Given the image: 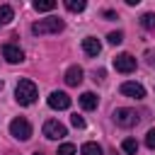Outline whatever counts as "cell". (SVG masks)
Listing matches in <instances>:
<instances>
[{"mask_svg":"<svg viewBox=\"0 0 155 155\" xmlns=\"http://www.w3.org/2000/svg\"><path fill=\"white\" fill-rule=\"evenodd\" d=\"M36 85L31 82V80H19L17 82V87H15V99H17V104H22V107H29L34 99H36Z\"/></svg>","mask_w":155,"mask_h":155,"instance_id":"obj_1","label":"cell"},{"mask_svg":"<svg viewBox=\"0 0 155 155\" xmlns=\"http://www.w3.org/2000/svg\"><path fill=\"white\" fill-rule=\"evenodd\" d=\"M63 29V19L61 17H48V19H39L31 24V34L34 36H44V34H58Z\"/></svg>","mask_w":155,"mask_h":155,"instance_id":"obj_2","label":"cell"},{"mask_svg":"<svg viewBox=\"0 0 155 155\" xmlns=\"http://www.w3.org/2000/svg\"><path fill=\"white\" fill-rule=\"evenodd\" d=\"M10 133H12L17 140H29V138H31V124H29L27 119L17 116V119H12V124H10Z\"/></svg>","mask_w":155,"mask_h":155,"instance_id":"obj_3","label":"cell"},{"mask_svg":"<svg viewBox=\"0 0 155 155\" xmlns=\"http://www.w3.org/2000/svg\"><path fill=\"white\" fill-rule=\"evenodd\" d=\"M114 121H116V126H121V128H131V126L138 124V114H136V109L121 107V109L114 111Z\"/></svg>","mask_w":155,"mask_h":155,"instance_id":"obj_4","label":"cell"},{"mask_svg":"<svg viewBox=\"0 0 155 155\" xmlns=\"http://www.w3.org/2000/svg\"><path fill=\"white\" fill-rule=\"evenodd\" d=\"M44 136L51 138V140H58V138L65 136V126H63L61 121H56V119H48V121L44 124Z\"/></svg>","mask_w":155,"mask_h":155,"instance_id":"obj_5","label":"cell"},{"mask_svg":"<svg viewBox=\"0 0 155 155\" xmlns=\"http://www.w3.org/2000/svg\"><path fill=\"white\" fill-rule=\"evenodd\" d=\"M0 53H2V58H5L7 63H22V61H24L22 48H19V46H15V44H2Z\"/></svg>","mask_w":155,"mask_h":155,"instance_id":"obj_6","label":"cell"},{"mask_svg":"<svg viewBox=\"0 0 155 155\" xmlns=\"http://www.w3.org/2000/svg\"><path fill=\"white\" fill-rule=\"evenodd\" d=\"M114 68H116L119 73H133V70H136V58H133L131 53H119V56L114 58Z\"/></svg>","mask_w":155,"mask_h":155,"instance_id":"obj_7","label":"cell"},{"mask_svg":"<svg viewBox=\"0 0 155 155\" xmlns=\"http://www.w3.org/2000/svg\"><path fill=\"white\" fill-rule=\"evenodd\" d=\"M121 94H126V97H133V99H143L145 97V87L140 85V82H124L121 85Z\"/></svg>","mask_w":155,"mask_h":155,"instance_id":"obj_8","label":"cell"},{"mask_svg":"<svg viewBox=\"0 0 155 155\" xmlns=\"http://www.w3.org/2000/svg\"><path fill=\"white\" fill-rule=\"evenodd\" d=\"M48 107L51 109H68L70 107V97L65 92H51L48 94Z\"/></svg>","mask_w":155,"mask_h":155,"instance_id":"obj_9","label":"cell"},{"mask_svg":"<svg viewBox=\"0 0 155 155\" xmlns=\"http://www.w3.org/2000/svg\"><path fill=\"white\" fill-rule=\"evenodd\" d=\"M80 82H82V68H80V65H70V68L65 70V85L78 87Z\"/></svg>","mask_w":155,"mask_h":155,"instance_id":"obj_10","label":"cell"},{"mask_svg":"<svg viewBox=\"0 0 155 155\" xmlns=\"http://www.w3.org/2000/svg\"><path fill=\"white\" fill-rule=\"evenodd\" d=\"M82 51H85L87 56H97V53L102 51V44H99L94 36H87V39H82Z\"/></svg>","mask_w":155,"mask_h":155,"instance_id":"obj_11","label":"cell"},{"mask_svg":"<svg viewBox=\"0 0 155 155\" xmlns=\"http://www.w3.org/2000/svg\"><path fill=\"white\" fill-rule=\"evenodd\" d=\"M80 107H82L85 111L97 109V94H94V92H82V94H80Z\"/></svg>","mask_w":155,"mask_h":155,"instance_id":"obj_12","label":"cell"},{"mask_svg":"<svg viewBox=\"0 0 155 155\" xmlns=\"http://www.w3.org/2000/svg\"><path fill=\"white\" fill-rule=\"evenodd\" d=\"M80 153L82 155H104V150H102V145L99 143H82V148H80Z\"/></svg>","mask_w":155,"mask_h":155,"instance_id":"obj_13","label":"cell"},{"mask_svg":"<svg viewBox=\"0 0 155 155\" xmlns=\"http://www.w3.org/2000/svg\"><path fill=\"white\" fill-rule=\"evenodd\" d=\"M34 10L36 12H51V10H56V0H36Z\"/></svg>","mask_w":155,"mask_h":155,"instance_id":"obj_14","label":"cell"},{"mask_svg":"<svg viewBox=\"0 0 155 155\" xmlns=\"http://www.w3.org/2000/svg\"><path fill=\"white\" fill-rule=\"evenodd\" d=\"M12 17H15V10H12L10 5H0V24L12 22Z\"/></svg>","mask_w":155,"mask_h":155,"instance_id":"obj_15","label":"cell"},{"mask_svg":"<svg viewBox=\"0 0 155 155\" xmlns=\"http://www.w3.org/2000/svg\"><path fill=\"white\" fill-rule=\"evenodd\" d=\"M140 27L143 29H155V12H145L140 17Z\"/></svg>","mask_w":155,"mask_h":155,"instance_id":"obj_16","label":"cell"},{"mask_svg":"<svg viewBox=\"0 0 155 155\" xmlns=\"http://www.w3.org/2000/svg\"><path fill=\"white\" fill-rule=\"evenodd\" d=\"M121 148H124V153H128V155H136V153H138V143H136L133 138H126V140L121 143Z\"/></svg>","mask_w":155,"mask_h":155,"instance_id":"obj_17","label":"cell"},{"mask_svg":"<svg viewBox=\"0 0 155 155\" xmlns=\"http://www.w3.org/2000/svg\"><path fill=\"white\" fill-rule=\"evenodd\" d=\"M65 7L70 12H82L85 10V0H65Z\"/></svg>","mask_w":155,"mask_h":155,"instance_id":"obj_18","label":"cell"},{"mask_svg":"<svg viewBox=\"0 0 155 155\" xmlns=\"http://www.w3.org/2000/svg\"><path fill=\"white\" fill-rule=\"evenodd\" d=\"M75 145L73 143H63V145H58V155H75Z\"/></svg>","mask_w":155,"mask_h":155,"instance_id":"obj_19","label":"cell"},{"mask_svg":"<svg viewBox=\"0 0 155 155\" xmlns=\"http://www.w3.org/2000/svg\"><path fill=\"white\" fill-rule=\"evenodd\" d=\"M121 41H124V34H121V31H111V34H109V44H114V46H119Z\"/></svg>","mask_w":155,"mask_h":155,"instance_id":"obj_20","label":"cell"},{"mask_svg":"<svg viewBox=\"0 0 155 155\" xmlns=\"http://www.w3.org/2000/svg\"><path fill=\"white\" fill-rule=\"evenodd\" d=\"M145 145H148L150 150H155V128L148 131V136H145Z\"/></svg>","mask_w":155,"mask_h":155,"instance_id":"obj_21","label":"cell"},{"mask_svg":"<svg viewBox=\"0 0 155 155\" xmlns=\"http://www.w3.org/2000/svg\"><path fill=\"white\" fill-rule=\"evenodd\" d=\"M70 124H73L75 128H82V126H85V119L78 116V114H73V116H70Z\"/></svg>","mask_w":155,"mask_h":155,"instance_id":"obj_22","label":"cell"},{"mask_svg":"<svg viewBox=\"0 0 155 155\" xmlns=\"http://www.w3.org/2000/svg\"><path fill=\"white\" fill-rule=\"evenodd\" d=\"M145 56H148V63H150V65H155V51H148Z\"/></svg>","mask_w":155,"mask_h":155,"instance_id":"obj_23","label":"cell"},{"mask_svg":"<svg viewBox=\"0 0 155 155\" xmlns=\"http://www.w3.org/2000/svg\"><path fill=\"white\" fill-rule=\"evenodd\" d=\"M104 17H107V19H116V12H111V10H104Z\"/></svg>","mask_w":155,"mask_h":155,"instance_id":"obj_24","label":"cell"},{"mask_svg":"<svg viewBox=\"0 0 155 155\" xmlns=\"http://www.w3.org/2000/svg\"><path fill=\"white\" fill-rule=\"evenodd\" d=\"M34 155H44V153H39V150H36V153H34Z\"/></svg>","mask_w":155,"mask_h":155,"instance_id":"obj_25","label":"cell"},{"mask_svg":"<svg viewBox=\"0 0 155 155\" xmlns=\"http://www.w3.org/2000/svg\"><path fill=\"white\" fill-rule=\"evenodd\" d=\"M111 155H119V153H116V150H114V153H111Z\"/></svg>","mask_w":155,"mask_h":155,"instance_id":"obj_26","label":"cell"}]
</instances>
